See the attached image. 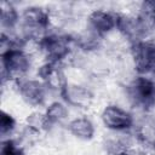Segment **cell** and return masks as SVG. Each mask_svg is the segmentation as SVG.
<instances>
[{
  "instance_id": "6da1fadb",
  "label": "cell",
  "mask_w": 155,
  "mask_h": 155,
  "mask_svg": "<svg viewBox=\"0 0 155 155\" xmlns=\"http://www.w3.org/2000/svg\"><path fill=\"white\" fill-rule=\"evenodd\" d=\"M132 53L139 73H155V42L138 41L134 44Z\"/></svg>"
},
{
  "instance_id": "7a4b0ae2",
  "label": "cell",
  "mask_w": 155,
  "mask_h": 155,
  "mask_svg": "<svg viewBox=\"0 0 155 155\" xmlns=\"http://www.w3.org/2000/svg\"><path fill=\"white\" fill-rule=\"evenodd\" d=\"M128 91L134 103L143 108H149L155 103V84L148 78L139 76L133 80Z\"/></svg>"
},
{
  "instance_id": "3957f363",
  "label": "cell",
  "mask_w": 155,
  "mask_h": 155,
  "mask_svg": "<svg viewBox=\"0 0 155 155\" xmlns=\"http://www.w3.org/2000/svg\"><path fill=\"white\" fill-rule=\"evenodd\" d=\"M30 62L27 54L18 47L8 48L2 52V76L7 74L22 75L29 69Z\"/></svg>"
},
{
  "instance_id": "277c9868",
  "label": "cell",
  "mask_w": 155,
  "mask_h": 155,
  "mask_svg": "<svg viewBox=\"0 0 155 155\" xmlns=\"http://www.w3.org/2000/svg\"><path fill=\"white\" fill-rule=\"evenodd\" d=\"M40 45L42 51L48 58H51V62L53 63L65 57L69 52V39L67 36L48 35L42 38Z\"/></svg>"
},
{
  "instance_id": "5b68a950",
  "label": "cell",
  "mask_w": 155,
  "mask_h": 155,
  "mask_svg": "<svg viewBox=\"0 0 155 155\" xmlns=\"http://www.w3.org/2000/svg\"><path fill=\"white\" fill-rule=\"evenodd\" d=\"M102 120L108 128L111 130H126L132 125V116L117 105H109L102 113Z\"/></svg>"
},
{
  "instance_id": "8992f818",
  "label": "cell",
  "mask_w": 155,
  "mask_h": 155,
  "mask_svg": "<svg viewBox=\"0 0 155 155\" xmlns=\"http://www.w3.org/2000/svg\"><path fill=\"white\" fill-rule=\"evenodd\" d=\"M23 22L28 35H33L40 30H44L48 25V15L42 8L29 7L25 8L23 13Z\"/></svg>"
},
{
  "instance_id": "52a82bcc",
  "label": "cell",
  "mask_w": 155,
  "mask_h": 155,
  "mask_svg": "<svg viewBox=\"0 0 155 155\" xmlns=\"http://www.w3.org/2000/svg\"><path fill=\"white\" fill-rule=\"evenodd\" d=\"M17 86L21 96L28 103L33 105H39L44 103L45 87L41 82L36 80H19Z\"/></svg>"
},
{
  "instance_id": "ba28073f",
  "label": "cell",
  "mask_w": 155,
  "mask_h": 155,
  "mask_svg": "<svg viewBox=\"0 0 155 155\" xmlns=\"http://www.w3.org/2000/svg\"><path fill=\"white\" fill-rule=\"evenodd\" d=\"M61 93H62L63 98L69 104L75 105V107H80V108L88 107L91 101H92L91 92L87 88H85L82 86H78V85L65 84L64 87L61 90Z\"/></svg>"
},
{
  "instance_id": "9c48e42d",
  "label": "cell",
  "mask_w": 155,
  "mask_h": 155,
  "mask_svg": "<svg viewBox=\"0 0 155 155\" xmlns=\"http://www.w3.org/2000/svg\"><path fill=\"white\" fill-rule=\"evenodd\" d=\"M88 21L90 25L97 34H104L107 31H110L117 24V17L103 10H97L92 12Z\"/></svg>"
},
{
  "instance_id": "30bf717a",
  "label": "cell",
  "mask_w": 155,
  "mask_h": 155,
  "mask_svg": "<svg viewBox=\"0 0 155 155\" xmlns=\"http://www.w3.org/2000/svg\"><path fill=\"white\" fill-rule=\"evenodd\" d=\"M120 30L131 38H138L142 34H144L147 24L145 21H143V18H132V17H117V24H116Z\"/></svg>"
},
{
  "instance_id": "8fae6325",
  "label": "cell",
  "mask_w": 155,
  "mask_h": 155,
  "mask_svg": "<svg viewBox=\"0 0 155 155\" xmlns=\"http://www.w3.org/2000/svg\"><path fill=\"white\" fill-rule=\"evenodd\" d=\"M40 76L46 81L47 85H50L52 88H59L62 90L65 85L64 80H63V74L62 71L54 65L53 62H50L45 65L41 67L40 71H39Z\"/></svg>"
},
{
  "instance_id": "7c38bea8",
  "label": "cell",
  "mask_w": 155,
  "mask_h": 155,
  "mask_svg": "<svg viewBox=\"0 0 155 155\" xmlns=\"http://www.w3.org/2000/svg\"><path fill=\"white\" fill-rule=\"evenodd\" d=\"M69 131L78 138L81 139H91L94 133L93 124L87 117H76L70 121L68 126Z\"/></svg>"
},
{
  "instance_id": "4fadbf2b",
  "label": "cell",
  "mask_w": 155,
  "mask_h": 155,
  "mask_svg": "<svg viewBox=\"0 0 155 155\" xmlns=\"http://www.w3.org/2000/svg\"><path fill=\"white\" fill-rule=\"evenodd\" d=\"M45 116H46L48 124L59 122V121L64 120V119L68 116V110H67V108H65L62 103L54 102V103H52V104L47 108Z\"/></svg>"
},
{
  "instance_id": "5bb4252c",
  "label": "cell",
  "mask_w": 155,
  "mask_h": 155,
  "mask_svg": "<svg viewBox=\"0 0 155 155\" xmlns=\"http://www.w3.org/2000/svg\"><path fill=\"white\" fill-rule=\"evenodd\" d=\"M0 10H1V24L6 28H12L17 23V18H18L16 10L12 7V5L7 2H1Z\"/></svg>"
},
{
  "instance_id": "9a60e30c",
  "label": "cell",
  "mask_w": 155,
  "mask_h": 155,
  "mask_svg": "<svg viewBox=\"0 0 155 155\" xmlns=\"http://www.w3.org/2000/svg\"><path fill=\"white\" fill-rule=\"evenodd\" d=\"M13 128H15V120H13V117L10 114L2 111L1 113V117H0V134L1 136H6Z\"/></svg>"
},
{
  "instance_id": "2e32d148",
  "label": "cell",
  "mask_w": 155,
  "mask_h": 155,
  "mask_svg": "<svg viewBox=\"0 0 155 155\" xmlns=\"http://www.w3.org/2000/svg\"><path fill=\"white\" fill-rule=\"evenodd\" d=\"M28 124H29L30 127L35 128L36 131L46 128L50 125L47 119H46V116L42 115V114H33V115H30L28 117Z\"/></svg>"
},
{
  "instance_id": "e0dca14e",
  "label": "cell",
  "mask_w": 155,
  "mask_h": 155,
  "mask_svg": "<svg viewBox=\"0 0 155 155\" xmlns=\"http://www.w3.org/2000/svg\"><path fill=\"white\" fill-rule=\"evenodd\" d=\"M23 151L16 145L13 140H6L1 147V155H22Z\"/></svg>"
},
{
  "instance_id": "ac0fdd59",
  "label": "cell",
  "mask_w": 155,
  "mask_h": 155,
  "mask_svg": "<svg viewBox=\"0 0 155 155\" xmlns=\"http://www.w3.org/2000/svg\"><path fill=\"white\" fill-rule=\"evenodd\" d=\"M142 10L144 13V19L155 21V1H145L142 5Z\"/></svg>"
},
{
  "instance_id": "d6986e66",
  "label": "cell",
  "mask_w": 155,
  "mask_h": 155,
  "mask_svg": "<svg viewBox=\"0 0 155 155\" xmlns=\"http://www.w3.org/2000/svg\"><path fill=\"white\" fill-rule=\"evenodd\" d=\"M119 155H145L142 150L139 149H134V148H130V149H125L121 153H119Z\"/></svg>"
},
{
  "instance_id": "ffe728a7",
  "label": "cell",
  "mask_w": 155,
  "mask_h": 155,
  "mask_svg": "<svg viewBox=\"0 0 155 155\" xmlns=\"http://www.w3.org/2000/svg\"><path fill=\"white\" fill-rule=\"evenodd\" d=\"M153 148H154V154H155V142H154V147Z\"/></svg>"
}]
</instances>
